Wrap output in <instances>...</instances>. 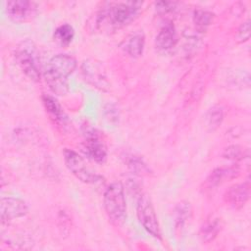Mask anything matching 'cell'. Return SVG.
<instances>
[{
	"instance_id": "obj_1",
	"label": "cell",
	"mask_w": 251,
	"mask_h": 251,
	"mask_svg": "<svg viewBox=\"0 0 251 251\" xmlns=\"http://www.w3.org/2000/svg\"><path fill=\"white\" fill-rule=\"evenodd\" d=\"M142 5L143 2L139 1L106 3L97 14L96 25L110 30L126 26L134 21Z\"/></svg>"
},
{
	"instance_id": "obj_2",
	"label": "cell",
	"mask_w": 251,
	"mask_h": 251,
	"mask_svg": "<svg viewBox=\"0 0 251 251\" xmlns=\"http://www.w3.org/2000/svg\"><path fill=\"white\" fill-rule=\"evenodd\" d=\"M75 68L76 60L68 54H58L49 60L44 71V77L53 93L65 95L68 92V77Z\"/></svg>"
},
{
	"instance_id": "obj_3",
	"label": "cell",
	"mask_w": 251,
	"mask_h": 251,
	"mask_svg": "<svg viewBox=\"0 0 251 251\" xmlns=\"http://www.w3.org/2000/svg\"><path fill=\"white\" fill-rule=\"evenodd\" d=\"M103 205L109 220L115 225L124 223L126 217V201L122 182L115 181L105 190Z\"/></svg>"
},
{
	"instance_id": "obj_4",
	"label": "cell",
	"mask_w": 251,
	"mask_h": 251,
	"mask_svg": "<svg viewBox=\"0 0 251 251\" xmlns=\"http://www.w3.org/2000/svg\"><path fill=\"white\" fill-rule=\"evenodd\" d=\"M15 57L21 70L29 79L33 81L40 79L39 56L37 48L31 40L25 39L22 41L16 48Z\"/></svg>"
},
{
	"instance_id": "obj_5",
	"label": "cell",
	"mask_w": 251,
	"mask_h": 251,
	"mask_svg": "<svg viewBox=\"0 0 251 251\" xmlns=\"http://www.w3.org/2000/svg\"><path fill=\"white\" fill-rule=\"evenodd\" d=\"M64 161L68 170L80 181L92 184L101 180V176L90 170L83 157L72 149H65L63 152Z\"/></svg>"
},
{
	"instance_id": "obj_6",
	"label": "cell",
	"mask_w": 251,
	"mask_h": 251,
	"mask_svg": "<svg viewBox=\"0 0 251 251\" xmlns=\"http://www.w3.org/2000/svg\"><path fill=\"white\" fill-rule=\"evenodd\" d=\"M136 214L143 228L153 237L161 240L162 233L157 215L150 198L146 194L139 196L136 205Z\"/></svg>"
},
{
	"instance_id": "obj_7",
	"label": "cell",
	"mask_w": 251,
	"mask_h": 251,
	"mask_svg": "<svg viewBox=\"0 0 251 251\" xmlns=\"http://www.w3.org/2000/svg\"><path fill=\"white\" fill-rule=\"evenodd\" d=\"M8 17L16 23H25L32 20L37 13V4L32 1L16 0L5 3Z\"/></svg>"
},
{
	"instance_id": "obj_8",
	"label": "cell",
	"mask_w": 251,
	"mask_h": 251,
	"mask_svg": "<svg viewBox=\"0 0 251 251\" xmlns=\"http://www.w3.org/2000/svg\"><path fill=\"white\" fill-rule=\"evenodd\" d=\"M81 150L89 159L96 163L103 164L107 159V147L105 142L95 130L87 131L86 139L82 144Z\"/></svg>"
},
{
	"instance_id": "obj_9",
	"label": "cell",
	"mask_w": 251,
	"mask_h": 251,
	"mask_svg": "<svg viewBox=\"0 0 251 251\" xmlns=\"http://www.w3.org/2000/svg\"><path fill=\"white\" fill-rule=\"evenodd\" d=\"M81 73L84 79L101 90L109 87V82L103 66L95 60H86L81 65Z\"/></svg>"
},
{
	"instance_id": "obj_10",
	"label": "cell",
	"mask_w": 251,
	"mask_h": 251,
	"mask_svg": "<svg viewBox=\"0 0 251 251\" xmlns=\"http://www.w3.org/2000/svg\"><path fill=\"white\" fill-rule=\"evenodd\" d=\"M28 213L26 203L15 197H3L0 202V215L2 224L9 223L14 219L25 216Z\"/></svg>"
},
{
	"instance_id": "obj_11",
	"label": "cell",
	"mask_w": 251,
	"mask_h": 251,
	"mask_svg": "<svg viewBox=\"0 0 251 251\" xmlns=\"http://www.w3.org/2000/svg\"><path fill=\"white\" fill-rule=\"evenodd\" d=\"M250 197V181L236 183L230 186L225 193V202L233 209H241Z\"/></svg>"
},
{
	"instance_id": "obj_12",
	"label": "cell",
	"mask_w": 251,
	"mask_h": 251,
	"mask_svg": "<svg viewBox=\"0 0 251 251\" xmlns=\"http://www.w3.org/2000/svg\"><path fill=\"white\" fill-rule=\"evenodd\" d=\"M239 174V168L235 166L217 168L211 172L204 181V187L205 189H214L226 181L236 178Z\"/></svg>"
},
{
	"instance_id": "obj_13",
	"label": "cell",
	"mask_w": 251,
	"mask_h": 251,
	"mask_svg": "<svg viewBox=\"0 0 251 251\" xmlns=\"http://www.w3.org/2000/svg\"><path fill=\"white\" fill-rule=\"evenodd\" d=\"M177 42V35L174 25L171 22H167L160 28L155 37V45L159 50L168 51L176 46Z\"/></svg>"
},
{
	"instance_id": "obj_14",
	"label": "cell",
	"mask_w": 251,
	"mask_h": 251,
	"mask_svg": "<svg viewBox=\"0 0 251 251\" xmlns=\"http://www.w3.org/2000/svg\"><path fill=\"white\" fill-rule=\"evenodd\" d=\"M145 46V36L141 30L129 34L123 43L124 51L131 58H138L142 55Z\"/></svg>"
},
{
	"instance_id": "obj_15",
	"label": "cell",
	"mask_w": 251,
	"mask_h": 251,
	"mask_svg": "<svg viewBox=\"0 0 251 251\" xmlns=\"http://www.w3.org/2000/svg\"><path fill=\"white\" fill-rule=\"evenodd\" d=\"M42 102L51 120L57 125H60V126L65 125L67 118L58 101L53 96L45 94L42 96Z\"/></svg>"
},
{
	"instance_id": "obj_16",
	"label": "cell",
	"mask_w": 251,
	"mask_h": 251,
	"mask_svg": "<svg viewBox=\"0 0 251 251\" xmlns=\"http://www.w3.org/2000/svg\"><path fill=\"white\" fill-rule=\"evenodd\" d=\"M222 221L220 219H214L208 221L200 230V237L203 242L208 243L214 240L222 229Z\"/></svg>"
},
{
	"instance_id": "obj_17",
	"label": "cell",
	"mask_w": 251,
	"mask_h": 251,
	"mask_svg": "<svg viewBox=\"0 0 251 251\" xmlns=\"http://www.w3.org/2000/svg\"><path fill=\"white\" fill-rule=\"evenodd\" d=\"M75 37V29L69 24L58 26L54 32V40L61 46H68Z\"/></svg>"
},
{
	"instance_id": "obj_18",
	"label": "cell",
	"mask_w": 251,
	"mask_h": 251,
	"mask_svg": "<svg viewBox=\"0 0 251 251\" xmlns=\"http://www.w3.org/2000/svg\"><path fill=\"white\" fill-rule=\"evenodd\" d=\"M191 214L190 203L187 201L179 202L175 209V224L176 228H182Z\"/></svg>"
},
{
	"instance_id": "obj_19",
	"label": "cell",
	"mask_w": 251,
	"mask_h": 251,
	"mask_svg": "<svg viewBox=\"0 0 251 251\" xmlns=\"http://www.w3.org/2000/svg\"><path fill=\"white\" fill-rule=\"evenodd\" d=\"M125 159V163L128 167V169L138 175H147L149 174V168L147 165L143 162L141 158H139L136 155L133 154H127L126 153L123 157Z\"/></svg>"
},
{
	"instance_id": "obj_20",
	"label": "cell",
	"mask_w": 251,
	"mask_h": 251,
	"mask_svg": "<svg viewBox=\"0 0 251 251\" xmlns=\"http://www.w3.org/2000/svg\"><path fill=\"white\" fill-rule=\"evenodd\" d=\"M224 120V109L219 105L210 108L206 114V124L210 130H215L219 127Z\"/></svg>"
},
{
	"instance_id": "obj_21",
	"label": "cell",
	"mask_w": 251,
	"mask_h": 251,
	"mask_svg": "<svg viewBox=\"0 0 251 251\" xmlns=\"http://www.w3.org/2000/svg\"><path fill=\"white\" fill-rule=\"evenodd\" d=\"M214 15L205 10H196L193 14V23L199 32H204L211 25Z\"/></svg>"
},
{
	"instance_id": "obj_22",
	"label": "cell",
	"mask_w": 251,
	"mask_h": 251,
	"mask_svg": "<svg viewBox=\"0 0 251 251\" xmlns=\"http://www.w3.org/2000/svg\"><path fill=\"white\" fill-rule=\"evenodd\" d=\"M248 156H249V154H248L247 150H244L241 147L235 146V145L227 147L224 152V157L226 159L233 160V161H239Z\"/></svg>"
},
{
	"instance_id": "obj_23",
	"label": "cell",
	"mask_w": 251,
	"mask_h": 251,
	"mask_svg": "<svg viewBox=\"0 0 251 251\" xmlns=\"http://www.w3.org/2000/svg\"><path fill=\"white\" fill-rule=\"evenodd\" d=\"M177 3L176 2H168V1H161V2H156L155 3V9L157 13L164 15L167 13H171L176 10Z\"/></svg>"
},
{
	"instance_id": "obj_24",
	"label": "cell",
	"mask_w": 251,
	"mask_h": 251,
	"mask_svg": "<svg viewBox=\"0 0 251 251\" xmlns=\"http://www.w3.org/2000/svg\"><path fill=\"white\" fill-rule=\"evenodd\" d=\"M250 37V22L247 20L246 22L242 23L239 26L236 34V38L238 42H245Z\"/></svg>"
}]
</instances>
